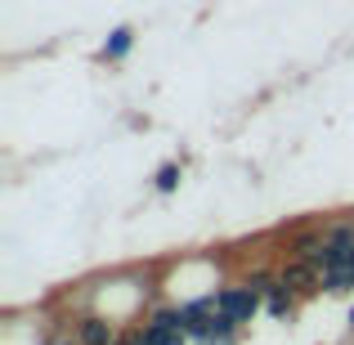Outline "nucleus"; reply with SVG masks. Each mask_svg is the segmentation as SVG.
Listing matches in <instances>:
<instances>
[{
    "instance_id": "1",
    "label": "nucleus",
    "mask_w": 354,
    "mask_h": 345,
    "mask_svg": "<svg viewBox=\"0 0 354 345\" xmlns=\"http://www.w3.org/2000/svg\"><path fill=\"white\" fill-rule=\"evenodd\" d=\"M220 310L234 314L242 328H251V323H256V314H265V296L251 292L247 283H220Z\"/></svg>"
},
{
    "instance_id": "2",
    "label": "nucleus",
    "mask_w": 354,
    "mask_h": 345,
    "mask_svg": "<svg viewBox=\"0 0 354 345\" xmlns=\"http://www.w3.org/2000/svg\"><path fill=\"white\" fill-rule=\"evenodd\" d=\"M278 278H283V283L292 287L296 296H314V292H323V274L314 269V260H287V265L278 269Z\"/></svg>"
},
{
    "instance_id": "3",
    "label": "nucleus",
    "mask_w": 354,
    "mask_h": 345,
    "mask_svg": "<svg viewBox=\"0 0 354 345\" xmlns=\"http://www.w3.org/2000/svg\"><path fill=\"white\" fill-rule=\"evenodd\" d=\"M72 328H77V341H81V345H113V341L121 337L117 323L108 319V314H95V310L81 314V319L72 323Z\"/></svg>"
},
{
    "instance_id": "4",
    "label": "nucleus",
    "mask_w": 354,
    "mask_h": 345,
    "mask_svg": "<svg viewBox=\"0 0 354 345\" xmlns=\"http://www.w3.org/2000/svg\"><path fill=\"white\" fill-rule=\"evenodd\" d=\"M328 247V229L323 225H305V229H292L287 233V260H310L314 251Z\"/></svg>"
},
{
    "instance_id": "5",
    "label": "nucleus",
    "mask_w": 354,
    "mask_h": 345,
    "mask_svg": "<svg viewBox=\"0 0 354 345\" xmlns=\"http://www.w3.org/2000/svg\"><path fill=\"white\" fill-rule=\"evenodd\" d=\"M135 41H139V32L130 23H121L108 32V41L99 45V63H126L130 59V50H135Z\"/></svg>"
},
{
    "instance_id": "6",
    "label": "nucleus",
    "mask_w": 354,
    "mask_h": 345,
    "mask_svg": "<svg viewBox=\"0 0 354 345\" xmlns=\"http://www.w3.org/2000/svg\"><path fill=\"white\" fill-rule=\"evenodd\" d=\"M296 310H301V296H296L292 287L278 278L274 292L265 296V314H269V319H278V323H292V319H296Z\"/></svg>"
},
{
    "instance_id": "7",
    "label": "nucleus",
    "mask_w": 354,
    "mask_h": 345,
    "mask_svg": "<svg viewBox=\"0 0 354 345\" xmlns=\"http://www.w3.org/2000/svg\"><path fill=\"white\" fill-rule=\"evenodd\" d=\"M139 337H144V345H193L189 332H180V328H153V323H144Z\"/></svg>"
},
{
    "instance_id": "8",
    "label": "nucleus",
    "mask_w": 354,
    "mask_h": 345,
    "mask_svg": "<svg viewBox=\"0 0 354 345\" xmlns=\"http://www.w3.org/2000/svg\"><path fill=\"white\" fill-rule=\"evenodd\" d=\"M180 180H184V166L180 162H162V166H157V175H153V189L157 193H175V189H180Z\"/></svg>"
},
{
    "instance_id": "9",
    "label": "nucleus",
    "mask_w": 354,
    "mask_h": 345,
    "mask_svg": "<svg viewBox=\"0 0 354 345\" xmlns=\"http://www.w3.org/2000/svg\"><path fill=\"white\" fill-rule=\"evenodd\" d=\"M328 247H354V216L346 220H328Z\"/></svg>"
},
{
    "instance_id": "10",
    "label": "nucleus",
    "mask_w": 354,
    "mask_h": 345,
    "mask_svg": "<svg viewBox=\"0 0 354 345\" xmlns=\"http://www.w3.org/2000/svg\"><path fill=\"white\" fill-rule=\"evenodd\" d=\"M323 292L328 296H350L354 292V274L350 269H328V274H323Z\"/></svg>"
},
{
    "instance_id": "11",
    "label": "nucleus",
    "mask_w": 354,
    "mask_h": 345,
    "mask_svg": "<svg viewBox=\"0 0 354 345\" xmlns=\"http://www.w3.org/2000/svg\"><path fill=\"white\" fill-rule=\"evenodd\" d=\"M242 283H247L251 292L269 296V292H274V283H278V274H274V269H247V274H242Z\"/></svg>"
},
{
    "instance_id": "12",
    "label": "nucleus",
    "mask_w": 354,
    "mask_h": 345,
    "mask_svg": "<svg viewBox=\"0 0 354 345\" xmlns=\"http://www.w3.org/2000/svg\"><path fill=\"white\" fill-rule=\"evenodd\" d=\"M113 345H144V341H139V328H135V332H121Z\"/></svg>"
},
{
    "instance_id": "13",
    "label": "nucleus",
    "mask_w": 354,
    "mask_h": 345,
    "mask_svg": "<svg viewBox=\"0 0 354 345\" xmlns=\"http://www.w3.org/2000/svg\"><path fill=\"white\" fill-rule=\"evenodd\" d=\"M346 323H350V332H354V305H350V314H346Z\"/></svg>"
},
{
    "instance_id": "14",
    "label": "nucleus",
    "mask_w": 354,
    "mask_h": 345,
    "mask_svg": "<svg viewBox=\"0 0 354 345\" xmlns=\"http://www.w3.org/2000/svg\"><path fill=\"white\" fill-rule=\"evenodd\" d=\"M59 345H81V341H77V337H72V341H59Z\"/></svg>"
}]
</instances>
